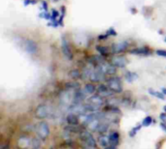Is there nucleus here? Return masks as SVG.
Wrapping results in <instances>:
<instances>
[{"mask_svg": "<svg viewBox=\"0 0 166 149\" xmlns=\"http://www.w3.org/2000/svg\"><path fill=\"white\" fill-rule=\"evenodd\" d=\"M80 138H81V140L83 141L84 146L86 148H89V149L96 148V146H97L96 141H95V140H94L93 135H91L89 131H82L81 132Z\"/></svg>", "mask_w": 166, "mask_h": 149, "instance_id": "1", "label": "nucleus"}, {"mask_svg": "<svg viewBox=\"0 0 166 149\" xmlns=\"http://www.w3.org/2000/svg\"><path fill=\"white\" fill-rule=\"evenodd\" d=\"M36 133H37V135H38L42 140H47V138H49L50 133H51L49 124L45 121L39 122L36 126Z\"/></svg>", "mask_w": 166, "mask_h": 149, "instance_id": "2", "label": "nucleus"}, {"mask_svg": "<svg viewBox=\"0 0 166 149\" xmlns=\"http://www.w3.org/2000/svg\"><path fill=\"white\" fill-rule=\"evenodd\" d=\"M107 85L114 93H121L123 91V83L120 77H110L109 80H107Z\"/></svg>", "mask_w": 166, "mask_h": 149, "instance_id": "3", "label": "nucleus"}, {"mask_svg": "<svg viewBox=\"0 0 166 149\" xmlns=\"http://www.w3.org/2000/svg\"><path fill=\"white\" fill-rule=\"evenodd\" d=\"M52 115V110L47 105H39L35 110V116L39 119H44V118L50 117Z\"/></svg>", "mask_w": 166, "mask_h": 149, "instance_id": "4", "label": "nucleus"}, {"mask_svg": "<svg viewBox=\"0 0 166 149\" xmlns=\"http://www.w3.org/2000/svg\"><path fill=\"white\" fill-rule=\"evenodd\" d=\"M107 74L104 72H102L100 69H98L97 67H94V70L91 73L90 77H89V80L91 82H99V81H102L106 79Z\"/></svg>", "mask_w": 166, "mask_h": 149, "instance_id": "5", "label": "nucleus"}, {"mask_svg": "<svg viewBox=\"0 0 166 149\" xmlns=\"http://www.w3.org/2000/svg\"><path fill=\"white\" fill-rule=\"evenodd\" d=\"M87 90L84 88H78L77 91L75 92L73 96V100H72V104H81L86 100V98L87 96Z\"/></svg>", "mask_w": 166, "mask_h": 149, "instance_id": "6", "label": "nucleus"}, {"mask_svg": "<svg viewBox=\"0 0 166 149\" xmlns=\"http://www.w3.org/2000/svg\"><path fill=\"white\" fill-rule=\"evenodd\" d=\"M95 67H97L98 69H100L102 72H104L105 74H109V76H113V74H116L117 72V67L116 66H114L113 64H109V63H101V64H98V65H96Z\"/></svg>", "mask_w": 166, "mask_h": 149, "instance_id": "7", "label": "nucleus"}, {"mask_svg": "<svg viewBox=\"0 0 166 149\" xmlns=\"http://www.w3.org/2000/svg\"><path fill=\"white\" fill-rule=\"evenodd\" d=\"M61 49H62L63 54L65 55L67 59H69V60L73 59V53L71 52L70 46L68 45V42H67L65 36H62V38H61Z\"/></svg>", "mask_w": 166, "mask_h": 149, "instance_id": "8", "label": "nucleus"}, {"mask_svg": "<svg viewBox=\"0 0 166 149\" xmlns=\"http://www.w3.org/2000/svg\"><path fill=\"white\" fill-rule=\"evenodd\" d=\"M128 45H129V44H128L127 41H123V42L114 44V45L112 46V52L114 54H118V53L123 52L124 50H126Z\"/></svg>", "mask_w": 166, "mask_h": 149, "instance_id": "9", "label": "nucleus"}, {"mask_svg": "<svg viewBox=\"0 0 166 149\" xmlns=\"http://www.w3.org/2000/svg\"><path fill=\"white\" fill-rule=\"evenodd\" d=\"M111 63L113 64L114 66H116L117 68H124L126 66V64L128 63V61L124 56L117 55V56H114L113 58L111 59Z\"/></svg>", "mask_w": 166, "mask_h": 149, "instance_id": "10", "label": "nucleus"}, {"mask_svg": "<svg viewBox=\"0 0 166 149\" xmlns=\"http://www.w3.org/2000/svg\"><path fill=\"white\" fill-rule=\"evenodd\" d=\"M97 92L99 95L103 97H111L113 95V91H112L108 85H104V84H100L97 88Z\"/></svg>", "mask_w": 166, "mask_h": 149, "instance_id": "11", "label": "nucleus"}, {"mask_svg": "<svg viewBox=\"0 0 166 149\" xmlns=\"http://www.w3.org/2000/svg\"><path fill=\"white\" fill-rule=\"evenodd\" d=\"M89 102L90 104L94 105V106L101 107V106H103L105 100H104L103 96H101V95H92V96L89 99Z\"/></svg>", "mask_w": 166, "mask_h": 149, "instance_id": "12", "label": "nucleus"}, {"mask_svg": "<svg viewBox=\"0 0 166 149\" xmlns=\"http://www.w3.org/2000/svg\"><path fill=\"white\" fill-rule=\"evenodd\" d=\"M25 50L30 54H33L37 52V45L33 40H26L25 43Z\"/></svg>", "mask_w": 166, "mask_h": 149, "instance_id": "13", "label": "nucleus"}, {"mask_svg": "<svg viewBox=\"0 0 166 149\" xmlns=\"http://www.w3.org/2000/svg\"><path fill=\"white\" fill-rule=\"evenodd\" d=\"M109 140H110V146L109 148H115L117 147L118 144V140H120V135L118 132H114L109 135Z\"/></svg>", "mask_w": 166, "mask_h": 149, "instance_id": "14", "label": "nucleus"}, {"mask_svg": "<svg viewBox=\"0 0 166 149\" xmlns=\"http://www.w3.org/2000/svg\"><path fill=\"white\" fill-rule=\"evenodd\" d=\"M31 140H30L29 138H27L26 135H22L19 138L18 140V143L19 145V147L22 148H26V147H29L31 146Z\"/></svg>", "mask_w": 166, "mask_h": 149, "instance_id": "15", "label": "nucleus"}, {"mask_svg": "<svg viewBox=\"0 0 166 149\" xmlns=\"http://www.w3.org/2000/svg\"><path fill=\"white\" fill-rule=\"evenodd\" d=\"M66 121L69 125H78L79 124V115L74 112H70L66 116Z\"/></svg>", "mask_w": 166, "mask_h": 149, "instance_id": "16", "label": "nucleus"}, {"mask_svg": "<svg viewBox=\"0 0 166 149\" xmlns=\"http://www.w3.org/2000/svg\"><path fill=\"white\" fill-rule=\"evenodd\" d=\"M98 143L101 147L107 148L110 146V140H109V135H101L98 138Z\"/></svg>", "mask_w": 166, "mask_h": 149, "instance_id": "17", "label": "nucleus"}, {"mask_svg": "<svg viewBox=\"0 0 166 149\" xmlns=\"http://www.w3.org/2000/svg\"><path fill=\"white\" fill-rule=\"evenodd\" d=\"M130 52L133 54H137V55H149V54H151L150 49L148 47H137L135 49H131Z\"/></svg>", "mask_w": 166, "mask_h": 149, "instance_id": "18", "label": "nucleus"}, {"mask_svg": "<svg viewBox=\"0 0 166 149\" xmlns=\"http://www.w3.org/2000/svg\"><path fill=\"white\" fill-rule=\"evenodd\" d=\"M92 66H93L92 64H90L89 67H86V68H84V71L82 72V76H81V79L84 80H86L87 79H89L91 73H92V71L94 70V68H92Z\"/></svg>", "mask_w": 166, "mask_h": 149, "instance_id": "19", "label": "nucleus"}, {"mask_svg": "<svg viewBox=\"0 0 166 149\" xmlns=\"http://www.w3.org/2000/svg\"><path fill=\"white\" fill-rule=\"evenodd\" d=\"M108 129H109V124L105 123V122H101V124L99 125L96 132H98L99 134H104L108 131Z\"/></svg>", "mask_w": 166, "mask_h": 149, "instance_id": "20", "label": "nucleus"}, {"mask_svg": "<svg viewBox=\"0 0 166 149\" xmlns=\"http://www.w3.org/2000/svg\"><path fill=\"white\" fill-rule=\"evenodd\" d=\"M80 86V84L77 81H68L65 83V88L66 89H78Z\"/></svg>", "mask_w": 166, "mask_h": 149, "instance_id": "21", "label": "nucleus"}, {"mask_svg": "<svg viewBox=\"0 0 166 149\" xmlns=\"http://www.w3.org/2000/svg\"><path fill=\"white\" fill-rule=\"evenodd\" d=\"M84 88L87 90V92L89 94H94V92L97 90L96 87L94 86V84H92V83H87L86 85L84 86Z\"/></svg>", "mask_w": 166, "mask_h": 149, "instance_id": "22", "label": "nucleus"}, {"mask_svg": "<svg viewBox=\"0 0 166 149\" xmlns=\"http://www.w3.org/2000/svg\"><path fill=\"white\" fill-rule=\"evenodd\" d=\"M125 79L127 80V81H129V82H131V81H133L135 80L138 79V74L136 73H131V72H127L126 74H125Z\"/></svg>", "mask_w": 166, "mask_h": 149, "instance_id": "23", "label": "nucleus"}, {"mask_svg": "<svg viewBox=\"0 0 166 149\" xmlns=\"http://www.w3.org/2000/svg\"><path fill=\"white\" fill-rule=\"evenodd\" d=\"M149 92H150L151 95H152V96L158 98V99H160V100H165V95L162 93V92H158V91H154V90H152V89L149 90Z\"/></svg>", "mask_w": 166, "mask_h": 149, "instance_id": "24", "label": "nucleus"}, {"mask_svg": "<svg viewBox=\"0 0 166 149\" xmlns=\"http://www.w3.org/2000/svg\"><path fill=\"white\" fill-rule=\"evenodd\" d=\"M41 138L39 137L38 138H34L31 141V147L32 148H39L41 147Z\"/></svg>", "mask_w": 166, "mask_h": 149, "instance_id": "25", "label": "nucleus"}, {"mask_svg": "<svg viewBox=\"0 0 166 149\" xmlns=\"http://www.w3.org/2000/svg\"><path fill=\"white\" fill-rule=\"evenodd\" d=\"M69 74H70V77H72V79L77 80V79H79V77H81V76H82V73H81L79 70H73V71H71Z\"/></svg>", "mask_w": 166, "mask_h": 149, "instance_id": "26", "label": "nucleus"}, {"mask_svg": "<svg viewBox=\"0 0 166 149\" xmlns=\"http://www.w3.org/2000/svg\"><path fill=\"white\" fill-rule=\"evenodd\" d=\"M96 50L98 52H99L102 56H106L108 54V49H106L105 47H102V46H97L96 47Z\"/></svg>", "mask_w": 166, "mask_h": 149, "instance_id": "27", "label": "nucleus"}, {"mask_svg": "<svg viewBox=\"0 0 166 149\" xmlns=\"http://www.w3.org/2000/svg\"><path fill=\"white\" fill-rule=\"evenodd\" d=\"M152 117L147 116L146 118H144L143 121H142V125H143V127H148L152 124Z\"/></svg>", "mask_w": 166, "mask_h": 149, "instance_id": "28", "label": "nucleus"}, {"mask_svg": "<svg viewBox=\"0 0 166 149\" xmlns=\"http://www.w3.org/2000/svg\"><path fill=\"white\" fill-rule=\"evenodd\" d=\"M142 127H143V125L140 124V125H137V127H135V128L132 129V130L129 132V135H130V137H134V135H136L137 132H138L139 130H140V129H141Z\"/></svg>", "mask_w": 166, "mask_h": 149, "instance_id": "29", "label": "nucleus"}, {"mask_svg": "<svg viewBox=\"0 0 166 149\" xmlns=\"http://www.w3.org/2000/svg\"><path fill=\"white\" fill-rule=\"evenodd\" d=\"M58 16H59L58 12H57L56 10H53V12H52V19H52L53 21V20H57Z\"/></svg>", "mask_w": 166, "mask_h": 149, "instance_id": "30", "label": "nucleus"}, {"mask_svg": "<svg viewBox=\"0 0 166 149\" xmlns=\"http://www.w3.org/2000/svg\"><path fill=\"white\" fill-rule=\"evenodd\" d=\"M117 31L115 30L114 28H110L109 30L107 31V35L108 36H117Z\"/></svg>", "mask_w": 166, "mask_h": 149, "instance_id": "31", "label": "nucleus"}, {"mask_svg": "<svg viewBox=\"0 0 166 149\" xmlns=\"http://www.w3.org/2000/svg\"><path fill=\"white\" fill-rule=\"evenodd\" d=\"M155 53L157 54L158 56H163V57H166V50H163V49H157Z\"/></svg>", "mask_w": 166, "mask_h": 149, "instance_id": "32", "label": "nucleus"}, {"mask_svg": "<svg viewBox=\"0 0 166 149\" xmlns=\"http://www.w3.org/2000/svg\"><path fill=\"white\" fill-rule=\"evenodd\" d=\"M159 117H160V119H161L162 122H164V123H166V112L160 113V115H159Z\"/></svg>", "mask_w": 166, "mask_h": 149, "instance_id": "33", "label": "nucleus"}, {"mask_svg": "<svg viewBox=\"0 0 166 149\" xmlns=\"http://www.w3.org/2000/svg\"><path fill=\"white\" fill-rule=\"evenodd\" d=\"M42 7L44 9V11H48V4L45 1H42Z\"/></svg>", "mask_w": 166, "mask_h": 149, "instance_id": "34", "label": "nucleus"}, {"mask_svg": "<svg viewBox=\"0 0 166 149\" xmlns=\"http://www.w3.org/2000/svg\"><path fill=\"white\" fill-rule=\"evenodd\" d=\"M160 127H161L162 130H164V131L166 132V123H164V122H161Z\"/></svg>", "mask_w": 166, "mask_h": 149, "instance_id": "35", "label": "nucleus"}, {"mask_svg": "<svg viewBox=\"0 0 166 149\" xmlns=\"http://www.w3.org/2000/svg\"><path fill=\"white\" fill-rule=\"evenodd\" d=\"M107 37H108L107 34H106V35H100L99 37H98V39H99V40H104V39H106Z\"/></svg>", "mask_w": 166, "mask_h": 149, "instance_id": "36", "label": "nucleus"}, {"mask_svg": "<svg viewBox=\"0 0 166 149\" xmlns=\"http://www.w3.org/2000/svg\"><path fill=\"white\" fill-rule=\"evenodd\" d=\"M30 3H32V0H25V6H27Z\"/></svg>", "mask_w": 166, "mask_h": 149, "instance_id": "37", "label": "nucleus"}, {"mask_svg": "<svg viewBox=\"0 0 166 149\" xmlns=\"http://www.w3.org/2000/svg\"><path fill=\"white\" fill-rule=\"evenodd\" d=\"M161 92L163 93L164 95H166V88H165V87H162V88H161Z\"/></svg>", "mask_w": 166, "mask_h": 149, "instance_id": "38", "label": "nucleus"}, {"mask_svg": "<svg viewBox=\"0 0 166 149\" xmlns=\"http://www.w3.org/2000/svg\"><path fill=\"white\" fill-rule=\"evenodd\" d=\"M163 110H164V112H166V106L163 107Z\"/></svg>", "mask_w": 166, "mask_h": 149, "instance_id": "39", "label": "nucleus"}, {"mask_svg": "<svg viewBox=\"0 0 166 149\" xmlns=\"http://www.w3.org/2000/svg\"><path fill=\"white\" fill-rule=\"evenodd\" d=\"M165 42H166V38H165Z\"/></svg>", "mask_w": 166, "mask_h": 149, "instance_id": "40", "label": "nucleus"}]
</instances>
